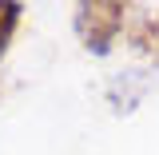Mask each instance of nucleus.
Listing matches in <instances>:
<instances>
[{
	"instance_id": "obj_2",
	"label": "nucleus",
	"mask_w": 159,
	"mask_h": 155,
	"mask_svg": "<svg viewBox=\"0 0 159 155\" xmlns=\"http://www.w3.org/2000/svg\"><path fill=\"white\" fill-rule=\"evenodd\" d=\"M131 48L147 60H159V12H147L131 28Z\"/></svg>"
},
{
	"instance_id": "obj_3",
	"label": "nucleus",
	"mask_w": 159,
	"mask_h": 155,
	"mask_svg": "<svg viewBox=\"0 0 159 155\" xmlns=\"http://www.w3.org/2000/svg\"><path fill=\"white\" fill-rule=\"evenodd\" d=\"M20 8L16 0H4L0 4V56L8 52V44H12V36H16V28H20Z\"/></svg>"
},
{
	"instance_id": "obj_1",
	"label": "nucleus",
	"mask_w": 159,
	"mask_h": 155,
	"mask_svg": "<svg viewBox=\"0 0 159 155\" xmlns=\"http://www.w3.org/2000/svg\"><path fill=\"white\" fill-rule=\"evenodd\" d=\"M123 20H127L123 0H84V4H76V36L88 52L107 56L119 28H123Z\"/></svg>"
}]
</instances>
